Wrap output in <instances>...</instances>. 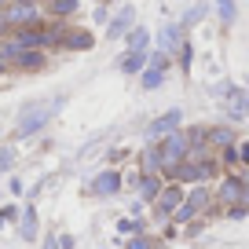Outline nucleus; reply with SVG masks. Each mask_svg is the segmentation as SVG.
Here are the masks:
<instances>
[{
	"mask_svg": "<svg viewBox=\"0 0 249 249\" xmlns=\"http://www.w3.org/2000/svg\"><path fill=\"white\" fill-rule=\"evenodd\" d=\"M183 198H187V191H183V183H165V191L158 195V202H154V213H158V220H169V216H176L179 213V205H183Z\"/></svg>",
	"mask_w": 249,
	"mask_h": 249,
	"instance_id": "5",
	"label": "nucleus"
},
{
	"mask_svg": "<svg viewBox=\"0 0 249 249\" xmlns=\"http://www.w3.org/2000/svg\"><path fill=\"white\" fill-rule=\"evenodd\" d=\"M62 44H66V48H73V52H88V48H92L95 40H92V33L73 30V33H62Z\"/></svg>",
	"mask_w": 249,
	"mask_h": 249,
	"instance_id": "15",
	"label": "nucleus"
},
{
	"mask_svg": "<svg viewBox=\"0 0 249 249\" xmlns=\"http://www.w3.org/2000/svg\"><path fill=\"white\" fill-rule=\"evenodd\" d=\"M209 198H213V191L205 183H198V187H191L187 191V198H183V205H179V213L172 220L176 224H187V220H195L198 213H205V205H209Z\"/></svg>",
	"mask_w": 249,
	"mask_h": 249,
	"instance_id": "4",
	"label": "nucleus"
},
{
	"mask_svg": "<svg viewBox=\"0 0 249 249\" xmlns=\"http://www.w3.org/2000/svg\"><path fill=\"white\" fill-rule=\"evenodd\" d=\"M213 172H216V161H183L172 172V179L176 183H205Z\"/></svg>",
	"mask_w": 249,
	"mask_h": 249,
	"instance_id": "6",
	"label": "nucleus"
},
{
	"mask_svg": "<svg viewBox=\"0 0 249 249\" xmlns=\"http://www.w3.org/2000/svg\"><path fill=\"white\" fill-rule=\"evenodd\" d=\"M246 191H249V187H246V183H242V179H238V176H227V179H224V183H220V191H216V198H220V202H224V205H227V209H231V205H242V202H246Z\"/></svg>",
	"mask_w": 249,
	"mask_h": 249,
	"instance_id": "9",
	"label": "nucleus"
},
{
	"mask_svg": "<svg viewBox=\"0 0 249 249\" xmlns=\"http://www.w3.org/2000/svg\"><path fill=\"white\" fill-rule=\"evenodd\" d=\"M22 234H26V238L37 234V216H33V209H26V216H22Z\"/></svg>",
	"mask_w": 249,
	"mask_h": 249,
	"instance_id": "22",
	"label": "nucleus"
},
{
	"mask_svg": "<svg viewBox=\"0 0 249 249\" xmlns=\"http://www.w3.org/2000/svg\"><path fill=\"white\" fill-rule=\"evenodd\" d=\"M44 66V52H33V48H26L22 59L15 62V70H40Z\"/></svg>",
	"mask_w": 249,
	"mask_h": 249,
	"instance_id": "17",
	"label": "nucleus"
},
{
	"mask_svg": "<svg viewBox=\"0 0 249 249\" xmlns=\"http://www.w3.org/2000/svg\"><path fill=\"white\" fill-rule=\"evenodd\" d=\"M216 8H220V22L231 26L234 22V0H216Z\"/></svg>",
	"mask_w": 249,
	"mask_h": 249,
	"instance_id": "21",
	"label": "nucleus"
},
{
	"mask_svg": "<svg viewBox=\"0 0 249 249\" xmlns=\"http://www.w3.org/2000/svg\"><path fill=\"white\" fill-rule=\"evenodd\" d=\"M11 161H15V150H11V147H0V172H8Z\"/></svg>",
	"mask_w": 249,
	"mask_h": 249,
	"instance_id": "23",
	"label": "nucleus"
},
{
	"mask_svg": "<svg viewBox=\"0 0 249 249\" xmlns=\"http://www.w3.org/2000/svg\"><path fill=\"white\" fill-rule=\"evenodd\" d=\"M165 70H169V55L165 52H158L154 59H150V66L140 73V81H143V88L147 92H154V88H161V81H165Z\"/></svg>",
	"mask_w": 249,
	"mask_h": 249,
	"instance_id": "8",
	"label": "nucleus"
},
{
	"mask_svg": "<svg viewBox=\"0 0 249 249\" xmlns=\"http://www.w3.org/2000/svg\"><path fill=\"white\" fill-rule=\"evenodd\" d=\"M161 191H165V176L161 172H143L140 176V198L143 202H158Z\"/></svg>",
	"mask_w": 249,
	"mask_h": 249,
	"instance_id": "11",
	"label": "nucleus"
},
{
	"mask_svg": "<svg viewBox=\"0 0 249 249\" xmlns=\"http://www.w3.org/2000/svg\"><path fill=\"white\" fill-rule=\"evenodd\" d=\"M209 143H216V147H234V136H231V128H213L209 132Z\"/></svg>",
	"mask_w": 249,
	"mask_h": 249,
	"instance_id": "20",
	"label": "nucleus"
},
{
	"mask_svg": "<svg viewBox=\"0 0 249 249\" xmlns=\"http://www.w3.org/2000/svg\"><path fill=\"white\" fill-rule=\"evenodd\" d=\"M8 4H11V0H0V11H8Z\"/></svg>",
	"mask_w": 249,
	"mask_h": 249,
	"instance_id": "29",
	"label": "nucleus"
},
{
	"mask_svg": "<svg viewBox=\"0 0 249 249\" xmlns=\"http://www.w3.org/2000/svg\"><path fill=\"white\" fill-rule=\"evenodd\" d=\"M124 44H128V52H147V44H150V33L143 30V26H136L128 37H124Z\"/></svg>",
	"mask_w": 249,
	"mask_h": 249,
	"instance_id": "18",
	"label": "nucleus"
},
{
	"mask_svg": "<svg viewBox=\"0 0 249 249\" xmlns=\"http://www.w3.org/2000/svg\"><path fill=\"white\" fill-rule=\"evenodd\" d=\"M4 15H8V22H11V33L15 30H30V26H44V15H40L37 0H11Z\"/></svg>",
	"mask_w": 249,
	"mask_h": 249,
	"instance_id": "2",
	"label": "nucleus"
},
{
	"mask_svg": "<svg viewBox=\"0 0 249 249\" xmlns=\"http://www.w3.org/2000/svg\"><path fill=\"white\" fill-rule=\"evenodd\" d=\"M147 66H150L147 52H124V59H121V73H143Z\"/></svg>",
	"mask_w": 249,
	"mask_h": 249,
	"instance_id": "13",
	"label": "nucleus"
},
{
	"mask_svg": "<svg viewBox=\"0 0 249 249\" xmlns=\"http://www.w3.org/2000/svg\"><path fill=\"white\" fill-rule=\"evenodd\" d=\"M4 70H8V62H4V59H0V73H4Z\"/></svg>",
	"mask_w": 249,
	"mask_h": 249,
	"instance_id": "30",
	"label": "nucleus"
},
{
	"mask_svg": "<svg viewBox=\"0 0 249 249\" xmlns=\"http://www.w3.org/2000/svg\"><path fill=\"white\" fill-rule=\"evenodd\" d=\"M179 121H183V110H179V107H172V110H165L161 117H154V121L147 124L150 143H158V140H165L169 132H176V128H179Z\"/></svg>",
	"mask_w": 249,
	"mask_h": 249,
	"instance_id": "7",
	"label": "nucleus"
},
{
	"mask_svg": "<svg viewBox=\"0 0 249 249\" xmlns=\"http://www.w3.org/2000/svg\"><path fill=\"white\" fill-rule=\"evenodd\" d=\"M117 191H121V176H117L114 169L99 172V176L92 179V195L95 198H110V195H117Z\"/></svg>",
	"mask_w": 249,
	"mask_h": 249,
	"instance_id": "10",
	"label": "nucleus"
},
{
	"mask_svg": "<svg viewBox=\"0 0 249 249\" xmlns=\"http://www.w3.org/2000/svg\"><path fill=\"white\" fill-rule=\"evenodd\" d=\"M77 11V0H48V15L55 18H70Z\"/></svg>",
	"mask_w": 249,
	"mask_h": 249,
	"instance_id": "19",
	"label": "nucleus"
},
{
	"mask_svg": "<svg viewBox=\"0 0 249 249\" xmlns=\"http://www.w3.org/2000/svg\"><path fill=\"white\" fill-rule=\"evenodd\" d=\"M55 110H59V99H55V103H33V107H26V110H22V117H18L15 136H33V132H40Z\"/></svg>",
	"mask_w": 249,
	"mask_h": 249,
	"instance_id": "3",
	"label": "nucleus"
},
{
	"mask_svg": "<svg viewBox=\"0 0 249 249\" xmlns=\"http://www.w3.org/2000/svg\"><path fill=\"white\" fill-rule=\"evenodd\" d=\"M128 249H154V242H150V238H132Z\"/></svg>",
	"mask_w": 249,
	"mask_h": 249,
	"instance_id": "24",
	"label": "nucleus"
},
{
	"mask_svg": "<svg viewBox=\"0 0 249 249\" xmlns=\"http://www.w3.org/2000/svg\"><path fill=\"white\" fill-rule=\"evenodd\" d=\"M8 33H11V22H8V15L0 11V37H8Z\"/></svg>",
	"mask_w": 249,
	"mask_h": 249,
	"instance_id": "26",
	"label": "nucleus"
},
{
	"mask_svg": "<svg viewBox=\"0 0 249 249\" xmlns=\"http://www.w3.org/2000/svg\"><path fill=\"white\" fill-rule=\"evenodd\" d=\"M179 55H183L179 62H183V70H187V66H191V55H195V52H191V44H183V52H179Z\"/></svg>",
	"mask_w": 249,
	"mask_h": 249,
	"instance_id": "27",
	"label": "nucleus"
},
{
	"mask_svg": "<svg viewBox=\"0 0 249 249\" xmlns=\"http://www.w3.org/2000/svg\"><path fill=\"white\" fill-rule=\"evenodd\" d=\"M140 169L143 172H165L161 169V150H158V143H150V147L140 154Z\"/></svg>",
	"mask_w": 249,
	"mask_h": 249,
	"instance_id": "14",
	"label": "nucleus"
},
{
	"mask_svg": "<svg viewBox=\"0 0 249 249\" xmlns=\"http://www.w3.org/2000/svg\"><path fill=\"white\" fill-rule=\"evenodd\" d=\"M132 30H136V11L132 8H121L114 15V22H110V37H128Z\"/></svg>",
	"mask_w": 249,
	"mask_h": 249,
	"instance_id": "12",
	"label": "nucleus"
},
{
	"mask_svg": "<svg viewBox=\"0 0 249 249\" xmlns=\"http://www.w3.org/2000/svg\"><path fill=\"white\" fill-rule=\"evenodd\" d=\"M117 227H121V231H140L143 224H140V220H121V224H117Z\"/></svg>",
	"mask_w": 249,
	"mask_h": 249,
	"instance_id": "25",
	"label": "nucleus"
},
{
	"mask_svg": "<svg viewBox=\"0 0 249 249\" xmlns=\"http://www.w3.org/2000/svg\"><path fill=\"white\" fill-rule=\"evenodd\" d=\"M158 150H161V169L172 176V172L187 161V150H191V132H183V128L169 132L165 140H158Z\"/></svg>",
	"mask_w": 249,
	"mask_h": 249,
	"instance_id": "1",
	"label": "nucleus"
},
{
	"mask_svg": "<svg viewBox=\"0 0 249 249\" xmlns=\"http://www.w3.org/2000/svg\"><path fill=\"white\" fill-rule=\"evenodd\" d=\"M44 249H59V242H55V234H48V242H44Z\"/></svg>",
	"mask_w": 249,
	"mask_h": 249,
	"instance_id": "28",
	"label": "nucleus"
},
{
	"mask_svg": "<svg viewBox=\"0 0 249 249\" xmlns=\"http://www.w3.org/2000/svg\"><path fill=\"white\" fill-rule=\"evenodd\" d=\"M158 48H161L165 55L176 52V48H183V44H179V26H165V30L158 33Z\"/></svg>",
	"mask_w": 249,
	"mask_h": 249,
	"instance_id": "16",
	"label": "nucleus"
}]
</instances>
